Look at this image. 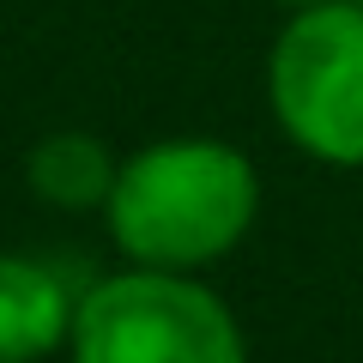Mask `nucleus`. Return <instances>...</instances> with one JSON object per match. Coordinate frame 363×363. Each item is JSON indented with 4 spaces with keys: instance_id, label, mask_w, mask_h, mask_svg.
<instances>
[{
    "instance_id": "nucleus-4",
    "label": "nucleus",
    "mask_w": 363,
    "mask_h": 363,
    "mask_svg": "<svg viewBox=\"0 0 363 363\" xmlns=\"http://www.w3.org/2000/svg\"><path fill=\"white\" fill-rule=\"evenodd\" d=\"M79 315V291L67 272L37 255L0 248V363H43L67 351Z\"/></svg>"
},
{
    "instance_id": "nucleus-3",
    "label": "nucleus",
    "mask_w": 363,
    "mask_h": 363,
    "mask_svg": "<svg viewBox=\"0 0 363 363\" xmlns=\"http://www.w3.org/2000/svg\"><path fill=\"white\" fill-rule=\"evenodd\" d=\"M272 128L321 169H363V0L285 13L267 49Z\"/></svg>"
},
{
    "instance_id": "nucleus-2",
    "label": "nucleus",
    "mask_w": 363,
    "mask_h": 363,
    "mask_svg": "<svg viewBox=\"0 0 363 363\" xmlns=\"http://www.w3.org/2000/svg\"><path fill=\"white\" fill-rule=\"evenodd\" d=\"M73 363H248L236 309L200 272L121 267L79 291Z\"/></svg>"
},
{
    "instance_id": "nucleus-6",
    "label": "nucleus",
    "mask_w": 363,
    "mask_h": 363,
    "mask_svg": "<svg viewBox=\"0 0 363 363\" xmlns=\"http://www.w3.org/2000/svg\"><path fill=\"white\" fill-rule=\"evenodd\" d=\"M272 6H285V13H297V6H315V0H272Z\"/></svg>"
},
{
    "instance_id": "nucleus-1",
    "label": "nucleus",
    "mask_w": 363,
    "mask_h": 363,
    "mask_svg": "<svg viewBox=\"0 0 363 363\" xmlns=\"http://www.w3.org/2000/svg\"><path fill=\"white\" fill-rule=\"evenodd\" d=\"M260 218V169L218 133H169L121 157L104 230L128 267L206 272L248 242Z\"/></svg>"
},
{
    "instance_id": "nucleus-5",
    "label": "nucleus",
    "mask_w": 363,
    "mask_h": 363,
    "mask_svg": "<svg viewBox=\"0 0 363 363\" xmlns=\"http://www.w3.org/2000/svg\"><path fill=\"white\" fill-rule=\"evenodd\" d=\"M116 169H121V157L85 128L43 133V140L30 145V157H25L30 194H37L43 206H55V212H104L109 188H116Z\"/></svg>"
}]
</instances>
